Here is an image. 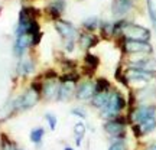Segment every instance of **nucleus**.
Instances as JSON below:
<instances>
[{"mask_svg": "<svg viewBox=\"0 0 156 150\" xmlns=\"http://www.w3.org/2000/svg\"><path fill=\"white\" fill-rule=\"evenodd\" d=\"M127 107V101L123 97V94L117 89H112L108 100H107L106 107L100 110V117L106 118V120H112L119 114H122V111Z\"/></svg>", "mask_w": 156, "mask_h": 150, "instance_id": "nucleus-1", "label": "nucleus"}, {"mask_svg": "<svg viewBox=\"0 0 156 150\" xmlns=\"http://www.w3.org/2000/svg\"><path fill=\"white\" fill-rule=\"evenodd\" d=\"M41 98H42V97H41L38 92H35L34 89H30L28 87L20 95L12 98V106H13V113H15V116L20 114V113L28 111L30 108H34L39 101H41Z\"/></svg>", "mask_w": 156, "mask_h": 150, "instance_id": "nucleus-2", "label": "nucleus"}, {"mask_svg": "<svg viewBox=\"0 0 156 150\" xmlns=\"http://www.w3.org/2000/svg\"><path fill=\"white\" fill-rule=\"evenodd\" d=\"M116 40L123 54H129V55H151L153 52V48H152V45L149 42L132 40V39H126L123 36L116 38Z\"/></svg>", "mask_w": 156, "mask_h": 150, "instance_id": "nucleus-3", "label": "nucleus"}, {"mask_svg": "<svg viewBox=\"0 0 156 150\" xmlns=\"http://www.w3.org/2000/svg\"><path fill=\"white\" fill-rule=\"evenodd\" d=\"M129 124L127 117L119 114L117 117L104 123V131L113 141H122L126 139V126Z\"/></svg>", "mask_w": 156, "mask_h": 150, "instance_id": "nucleus-4", "label": "nucleus"}, {"mask_svg": "<svg viewBox=\"0 0 156 150\" xmlns=\"http://www.w3.org/2000/svg\"><path fill=\"white\" fill-rule=\"evenodd\" d=\"M126 117L130 124H140L152 117H156V106L155 104H139L132 111H129Z\"/></svg>", "mask_w": 156, "mask_h": 150, "instance_id": "nucleus-5", "label": "nucleus"}, {"mask_svg": "<svg viewBox=\"0 0 156 150\" xmlns=\"http://www.w3.org/2000/svg\"><path fill=\"white\" fill-rule=\"evenodd\" d=\"M123 38L126 39H132V40H142V42H149L152 33L151 29L145 28V26H140L137 23H132V22H126L124 28L122 30Z\"/></svg>", "mask_w": 156, "mask_h": 150, "instance_id": "nucleus-6", "label": "nucleus"}, {"mask_svg": "<svg viewBox=\"0 0 156 150\" xmlns=\"http://www.w3.org/2000/svg\"><path fill=\"white\" fill-rule=\"evenodd\" d=\"M36 71V59L34 56H28L25 55L22 56L19 61H17V65H16V77L19 78H28L29 75L35 74Z\"/></svg>", "mask_w": 156, "mask_h": 150, "instance_id": "nucleus-7", "label": "nucleus"}, {"mask_svg": "<svg viewBox=\"0 0 156 150\" xmlns=\"http://www.w3.org/2000/svg\"><path fill=\"white\" fill-rule=\"evenodd\" d=\"M32 49L30 48V35L26 32L23 33H15V42H13V55L17 59H20L22 56L28 54V51Z\"/></svg>", "mask_w": 156, "mask_h": 150, "instance_id": "nucleus-8", "label": "nucleus"}, {"mask_svg": "<svg viewBox=\"0 0 156 150\" xmlns=\"http://www.w3.org/2000/svg\"><path fill=\"white\" fill-rule=\"evenodd\" d=\"M95 94V84L91 79H85L81 81L75 85V92L74 97L78 101H88L93 98V95Z\"/></svg>", "mask_w": 156, "mask_h": 150, "instance_id": "nucleus-9", "label": "nucleus"}, {"mask_svg": "<svg viewBox=\"0 0 156 150\" xmlns=\"http://www.w3.org/2000/svg\"><path fill=\"white\" fill-rule=\"evenodd\" d=\"M55 30L58 32V35L61 36L64 40H77L78 38V30L71 22L68 20H56L55 22Z\"/></svg>", "mask_w": 156, "mask_h": 150, "instance_id": "nucleus-10", "label": "nucleus"}, {"mask_svg": "<svg viewBox=\"0 0 156 150\" xmlns=\"http://www.w3.org/2000/svg\"><path fill=\"white\" fill-rule=\"evenodd\" d=\"M127 68H136L156 74V59L147 55H143L142 58H130L127 62Z\"/></svg>", "mask_w": 156, "mask_h": 150, "instance_id": "nucleus-11", "label": "nucleus"}, {"mask_svg": "<svg viewBox=\"0 0 156 150\" xmlns=\"http://www.w3.org/2000/svg\"><path fill=\"white\" fill-rule=\"evenodd\" d=\"M124 72H126V77L129 81H133V82L147 84L156 77V74L153 72H147L143 69H136V68H127V69H124Z\"/></svg>", "mask_w": 156, "mask_h": 150, "instance_id": "nucleus-12", "label": "nucleus"}, {"mask_svg": "<svg viewBox=\"0 0 156 150\" xmlns=\"http://www.w3.org/2000/svg\"><path fill=\"white\" fill-rule=\"evenodd\" d=\"M65 0H54L52 3L46 6V9H45V13H46V16L49 17L51 20H59L62 16V13L65 10Z\"/></svg>", "mask_w": 156, "mask_h": 150, "instance_id": "nucleus-13", "label": "nucleus"}, {"mask_svg": "<svg viewBox=\"0 0 156 150\" xmlns=\"http://www.w3.org/2000/svg\"><path fill=\"white\" fill-rule=\"evenodd\" d=\"M58 89H59V81L58 79H52V81H44L42 85V94L41 97L46 101H56V95H58Z\"/></svg>", "mask_w": 156, "mask_h": 150, "instance_id": "nucleus-14", "label": "nucleus"}, {"mask_svg": "<svg viewBox=\"0 0 156 150\" xmlns=\"http://www.w3.org/2000/svg\"><path fill=\"white\" fill-rule=\"evenodd\" d=\"M98 42H100V38H98L97 35H94L93 32H83V33L78 35V44L85 51L97 46Z\"/></svg>", "mask_w": 156, "mask_h": 150, "instance_id": "nucleus-15", "label": "nucleus"}, {"mask_svg": "<svg viewBox=\"0 0 156 150\" xmlns=\"http://www.w3.org/2000/svg\"><path fill=\"white\" fill-rule=\"evenodd\" d=\"M74 92H75L74 84H59L56 101H69L74 97Z\"/></svg>", "mask_w": 156, "mask_h": 150, "instance_id": "nucleus-16", "label": "nucleus"}, {"mask_svg": "<svg viewBox=\"0 0 156 150\" xmlns=\"http://www.w3.org/2000/svg\"><path fill=\"white\" fill-rule=\"evenodd\" d=\"M133 6V0H114L113 12L116 16H124Z\"/></svg>", "mask_w": 156, "mask_h": 150, "instance_id": "nucleus-17", "label": "nucleus"}, {"mask_svg": "<svg viewBox=\"0 0 156 150\" xmlns=\"http://www.w3.org/2000/svg\"><path fill=\"white\" fill-rule=\"evenodd\" d=\"M81 74L78 71H71V72H64L62 75L58 77V81L59 84H74L77 85L78 82H81Z\"/></svg>", "mask_w": 156, "mask_h": 150, "instance_id": "nucleus-18", "label": "nucleus"}, {"mask_svg": "<svg viewBox=\"0 0 156 150\" xmlns=\"http://www.w3.org/2000/svg\"><path fill=\"white\" fill-rule=\"evenodd\" d=\"M108 95H110V92H95V94L93 95V98L90 100V103H91V106L94 107V108L103 110L107 104Z\"/></svg>", "mask_w": 156, "mask_h": 150, "instance_id": "nucleus-19", "label": "nucleus"}, {"mask_svg": "<svg viewBox=\"0 0 156 150\" xmlns=\"http://www.w3.org/2000/svg\"><path fill=\"white\" fill-rule=\"evenodd\" d=\"M56 61L59 62L62 71L64 72H71V71H77L78 68V62L75 59H71V58H67L64 55H59V58H56Z\"/></svg>", "mask_w": 156, "mask_h": 150, "instance_id": "nucleus-20", "label": "nucleus"}, {"mask_svg": "<svg viewBox=\"0 0 156 150\" xmlns=\"http://www.w3.org/2000/svg\"><path fill=\"white\" fill-rule=\"evenodd\" d=\"M94 84H95V92H110L113 89L112 82L104 77L97 78L94 81Z\"/></svg>", "mask_w": 156, "mask_h": 150, "instance_id": "nucleus-21", "label": "nucleus"}, {"mask_svg": "<svg viewBox=\"0 0 156 150\" xmlns=\"http://www.w3.org/2000/svg\"><path fill=\"white\" fill-rule=\"evenodd\" d=\"M85 124H84L83 121L77 123L75 126H74V140H75V145L77 146H81V143H83V139L84 136H85Z\"/></svg>", "mask_w": 156, "mask_h": 150, "instance_id": "nucleus-22", "label": "nucleus"}, {"mask_svg": "<svg viewBox=\"0 0 156 150\" xmlns=\"http://www.w3.org/2000/svg\"><path fill=\"white\" fill-rule=\"evenodd\" d=\"M44 136H45V128L44 127H36L30 131L29 139H30V141H32L34 145L41 146L42 145V140H44Z\"/></svg>", "mask_w": 156, "mask_h": 150, "instance_id": "nucleus-23", "label": "nucleus"}, {"mask_svg": "<svg viewBox=\"0 0 156 150\" xmlns=\"http://www.w3.org/2000/svg\"><path fill=\"white\" fill-rule=\"evenodd\" d=\"M100 23H101V20L98 17L93 16V17H88V19H84L83 28L85 29V32H93V30L100 28Z\"/></svg>", "mask_w": 156, "mask_h": 150, "instance_id": "nucleus-24", "label": "nucleus"}, {"mask_svg": "<svg viewBox=\"0 0 156 150\" xmlns=\"http://www.w3.org/2000/svg\"><path fill=\"white\" fill-rule=\"evenodd\" d=\"M114 79L119 81V82L124 85L126 88H130V82H129L127 77H126V72H124V69L122 68V64H119L116 68V71H114Z\"/></svg>", "mask_w": 156, "mask_h": 150, "instance_id": "nucleus-25", "label": "nucleus"}, {"mask_svg": "<svg viewBox=\"0 0 156 150\" xmlns=\"http://www.w3.org/2000/svg\"><path fill=\"white\" fill-rule=\"evenodd\" d=\"M84 65H87L88 68L95 71L98 68V65H100V58L94 55V54H91V52H87L85 56H84Z\"/></svg>", "mask_w": 156, "mask_h": 150, "instance_id": "nucleus-26", "label": "nucleus"}, {"mask_svg": "<svg viewBox=\"0 0 156 150\" xmlns=\"http://www.w3.org/2000/svg\"><path fill=\"white\" fill-rule=\"evenodd\" d=\"M139 127H140V131H142V134H143V136L152 133V131L156 128V117H152V118H149V120L140 123Z\"/></svg>", "mask_w": 156, "mask_h": 150, "instance_id": "nucleus-27", "label": "nucleus"}, {"mask_svg": "<svg viewBox=\"0 0 156 150\" xmlns=\"http://www.w3.org/2000/svg\"><path fill=\"white\" fill-rule=\"evenodd\" d=\"M100 33H101V38L112 39L113 38V23L101 22L100 23Z\"/></svg>", "mask_w": 156, "mask_h": 150, "instance_id": "nucleus-28", "label": "nucleus"}, {"mask_svg": "<svg viewBox=\"0 0 156 150\" xmlns=\"http://www.w3.org/2000/svg\"><path fill=\"white\" fill-rule=\"evenodd\" d=\"M146 7H147V15L151 19L153 28L156 29V7L153 5V0H146Z\"/></svg>", "mask_w": 156, "mask_h": 150, "instance_id": "nucleus-29", "label": "nucleus"}, {"mask_svg": "<svg viewBox=\"0 0 156 150\" xmlns=\"http://www.w3.org/2000/svg\"><path fill=\"white\" fill-rule=\"evenodd\" d=\"M41 77L44 81H52V79H58L59 74L56 72V69H54V68H46L44 72H41Z\"/></svg>", "mask_w": 156, "mask_h": 150, "instance_id": "nucleus-30", "label": "nucleus"}, {"mask_svg": "<svg viewBox=\"0 0 156 150\" xmlns=\"http://www.w3.org/2000/svg\"><path fill=\"white\" fill-rule=\"evenodd\" d=\"M45 120H46V123H48V126H49V128L54 131L56 128V124H58V118H56L55 114H52V113H46L45 114Z\"/></svg>", "mask_w": 156, "mask_h": 150, "instance_id": "nucleus-31", "label": "nucleus"}, {"mask_svg": "<svg viewBox=\"0 0 156 150\" xmlns=\"http://www.w3.org/2000/svg\"><path fill=\"white\" fill-rule=\"evenodd\" d=\"M42 38H44V32H42V30L38 32V33L32 35V36H30V48H32V49L38 48L39 44L42 42Z\"/></svg>", "mask_w": 156, "mask_h": 150, "instance_id": "nucleus-32", "label": "nucleus"}, {"mask_svg": "<svg viewBox=\"0 0 156 150\" xmlns=\"http://www.w3.org/2000/svg\"><path fill=\"white\" fill-rule=\"evenodd\" d=\"M108 150H127V145H126V141L122 140V141H113Z\"/></svg>", "mask_w": 156, "mask_h": 150, "instance_id": "nucleus-33", "label": "nucleus"}, {"mask_svg": "<svg viewBox=\"0 0 156 150\" xmlns=\"http://www.w3.org/2000/svg\"><path fill=\"white\" fill-rule=\"evenodd\" d=\"M80 74H81V77H87V79H91V78L94 77L95 71H94V69H91V68H88L87 65H84L83 71H81Z\"/></svg>", "mask_w": 156, "mask_h": 150, "instance_id": "nucleus-34", "label": "nucleus"}, {"mask_svg": "<svg viewBox=\"0 0 156 150\" xmlns=\"http://www.w3.org/2000/svg\"><path fill=\"white\" fill-rule=\"evenodd\" d=\"M71 114L73 116H75V117H80V118H85V110L84 108H80V107H77V108H73L71 110Z\"/></svg>", "mask_w": 156, "mask_h": 150, "instance_id": "nucleus-35", "label": "nucleus"}, {"mask_svg": "<svg viewBox=\"0 0 156 150\" xmlns=\"http://www.w3.org/2000/svg\"><path fill=\"white\" fill-rule=\"evenodd\" d=\"M64 49L67 52H73L75 49V40H64Z\"/></svg>", "mask_w": 156, "mask_h": 150, "instance_id": "nucleus-36", "label": "nucleus"}, {"mask_svg": "<svg viewBox=\"0 0 156 150\" xmlns=\"http://www.w3.org/2000/svg\"><path fill=\"white\" fill-rule=\"evenodd\" d=\"M132 131H133V134H134V139H142V137H143V134L140 131L139 124H132Z\"/></svg>", "mask_w": 156, "mask_h": 150, "instance_id": "nucleus-37", "label": "nucleus"}, {"mask_svg": "<svg viewBox=\"0 0 156 150\" xmlns=\"http://www.w3.org/2000/svg\"><path fill=\"white\" fill-rule=\"evenodd\" d=\"M145 150H156V145H151V146H147Z\"/></svg>", "mask_w": 156, "mask_h": 150, "instance_id": "nucleus-38", "label": "nucleus"}, {"mask_svg": "<svg viewBox=\"0 0 156 150\" xmlns=\"http://www.w3.org/2000/svg\"><path fill=\"white\" fill-rule=\"evenodd\" d=\"M64 150H75V149H73V147H69V146H65V147H64Z\"/></svg>", "mask_w": 156, "mask_h": 150, "instance_id": "nucleus-39", "label": "nucleus"}, {"mask_svg": "<svg viewBox=\"0 0 156 150\" xmlns=\"http://www.w3.org/2000/svg\"><path fill=\"white\" fill-rule=\"evenodd\" d=\"M10 150H22V149H20L19 146H16V147H13V149H10Z\"/></svg>", "mask_w": 156, "mask_h": 150, "instance_id": "nucleus-40", "label": "nucleus"}, {"mask_svg": "<svg viewBox=\"0 0 156 150\" xmlns=\"http://www.w3.org/2000/svg\"><path fill=\"white\" fill-rule=\"evenodd\" d=\"M0 15H2V6H0Z\"/></svg>", "mask_w": 156, "mask_h": 150, "instance_id": "nucleus-41", "label": "nucleus"}]
</instances>
